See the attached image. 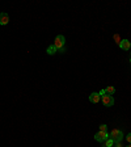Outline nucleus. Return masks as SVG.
Returning a JSON list of instances; mask_svg holds the SVG:
<instances>
[{
  "instance_id": "obj_1",
  "label": "nucleus",
  "mask_w": 131,
  "mask_h": 147,
  "mask_svg": "<svg viewBox=\"0 0 131 147\" xmlns=\"http://www.w3.org/2000/svg\"><path fill=\"white\" fill-rule=\"evenodd\" d=\"M100 95H101V101L104 103V105H106V107H112L113 104H114V99H113V96L106 95L104 89L100 92Z\"/></svg>"
},
{
  "instance_id": "obj_2",
  "label": "nucleus",
  "mask_w": 131,
  "mask_h": 147,
  "mask_svg": "<svg viewBox=\"0 0 131 147\" xmlns=\"http://www.w3.org/2000/svg\"><path fill=\"white\" fill-rule=\"evenodd\" d=\"M64 45H66V38L63 36H56L55 37V42H54V46L56 49H59L60 51H64Z\"/></svg>"
},
{
  "instance_id": "obj_3",
  "label": "nucleus",
  "mask_w": 131,
  "mask_h": 147,
  "mask_svg": "<svg viewBox=\"0 0 131 147\" xmlns=\"http://www.w3.org/2000/svg\"><path fill=\"white\" fill-rule=\"evenodd\" d=\"M109 138H110V139H113L114 142H121L122 139H123V133H122L121 130L114 129V130H112V132H110Z\"/></svg>"
},
{
  "instance_id": "obj_4",
  "label": "nucleus",
  "mask_w": 131,
  "mask_h": 147,
  "mask_svg": "<svg viewBox=\"0 0 131 147\" xmlns=\"http://www.w3.org/2000/svg\"><path fill=\"white\" fill-rule=\"evenodd\" d=\"M108 138H109V134H108V132H98V133H96V135H94V139H96L97 142L106 141Z\"/></svg>"
},
{
  "instance_id": "obj_5",
  "label": "nucleus",
  "mask_w": 131,
  "mask_h": 147,
  "mask_svg": "<svg viewBox=\"0 0 131 147\" xmlns=\"http://www.w3.org/2000/svg\"><path fill=\"white\" fill-rule=\"evenodd\" d=\"M89 101H91V103H93V104L100 103V101H101V95H100V92H98V93H97V92H93V93L89 95Z\"/></svg>"
},
{
  "instance_id": "obj_6",
  "label": "nucleus",
  "mask_w": 131,
  "mask_h": 147,
  "mask_svg": "<svg viewBox=\"0 0 131 147\" xmlns=\"http://www.w3.org/2000/svg\"><path fill=\"white\" fill-rule=\"evenodd\" d=\"M9 22V16L7 13H0V25H7Z\"/></svg>"
},
{
  "instance_id": "obj_7",
  "label": "nucleus",
  "mask_w": 131,
  "mask_h": 147,
  "mask_svg": "<svg viewBox=\"0 0 131 147\" xmlns=\"http://www.w3.org/2000/svg\"><path fill=\"white\" fill-rule=\"evenodd\" d=\"M119 47L123 49V50H128V49L131 47V42L128 40H122L121 44H119Z\"/></svg>"
},
{
  "instance_id": "obj_8",
  "label": "nucleus",
  "mask_w": 131,
  "mask_h": 147,
  "mask_svg": "<svg viewBox=\"0 0 131 147\" xmlns=\"http://www.w3.org/2000/svg\"><path fill=\"white\" fill-rule=\"evenodd\" d=\"M104 91H105V93H106V95H110V96H112V95H114V93H116V88L110 85V87L105 88Z\"/></svg>"
},
{
  "instance_id": "obj_9",
  "label": "nucleus",
  "mask_w": 131,
  "mask_h": 147,
  "mask_svg": "<svg viewBox=\"0 0 131 147\" xmlns=\"http://www.w3.org/2000/svg\"><path fill=\"white\" fill-rule=\"evenodd\" d=\"M56 50H58V49H56V47L54 46V45H51V46L47 47V54L53 55V54H55V53H56Z\"/></svg>"
},
{
  "instance_id": "obj_10",
  "label": "nucleus",
  "mask_w": 131,
  "mask_h": 147,
  "mask_svg": "<svg viewBox=\"0 0 131 147\" xmlns=\"http://www.w3.org/2000/svg\"><path fill=\"white\" fill-rule=\"evenodd\" d=\"M113 143H114V141L110 139V138H108V139H106V143H105V147H112Z\"/></svg>"
},
{
  "instance_id": "obj_11",
  "label": "nucleus",
  "mask_w": 131,
  "mask_h": 147,
  "mask_svg": "<svg viewBox=\"0 0 131 147\" xmlns=\"http://www.w3.org/2000/svg\"><path fill=\"white\" fill-rule=\"evenodd\" d=\"M100 132H108V126L106 125H100Z\"/></svg>"
},
{
  "instance_id": "obj_12",
  "label": "nucleus",
  "mask_w": 131,
  "mask_h": 147,
  "mask_svg": "<svg viewBox=\"0 0 131 147\" xmlns=\"http://www.w3.org/2000/svg\"><path fill=\"white\" fill-rule=\"evenodd\" d=\"M114 40H116V42H117V44H118V45L121 44V41H122V40H121V37H119L118 34H116V36H114Z\"/></svg>"
},
{
  "instance_id": "obj_13",
  "label": "nucleus",
  "mask_w": 131,
  "mask_h": 147,
  "mask_svg": "<svg viewBox=\"0 0 131 147\" xmlns=\"http://www.w3.org/2000/svg\"><path fill=\"white\" fill-rule=\"evenodd\" d=\"M126 139H127V142H128V143H131V133L127 135V137H126Z\"/></svg>"
},
{
  "instance_id": "obj_14",
  "label": "nucleus",
  "mask_w": 131,
  "mask_h": 147,
  "mask_svg": "<svg viewBox=\"0 0 131 147\" xmlns=\"http://www.w3.org/2000/svg\"><path fill=\"white\" fill-rule=\"evenodd\" d=\"M114 147H123V146L121 144V142H116V146Z\"/></svg>"
},
{
  "instance_id": "obj_15",
  "label": "nucleus",
  "mask_w": 131,
  "mask_h": 147,
  "mask_svg": "<svg viewBox=\"0 0 131 147\" xmlns=\"http://www.w3.org/2000/svg\"><path fill=\"white\" fill-rule=\"evenodd\" d=\"M127 147H131V143H130V144H128V146H127Z\"/></svg>"
},
{
  "instance_id": "obj_16",
  "label": "nucleus",
  "mask_w": 131,
  "mask_h": 147,
  "mask_svg": "<svg viewBox=\"0 0 131 147\" xmlns=\"http://www.w3.org/2000/svg\"><path fill=\"white\" fill-rule=\"evenodd\" d=\"M112 147H114V146H112Z\"/></svg>"
}]
</instances>
